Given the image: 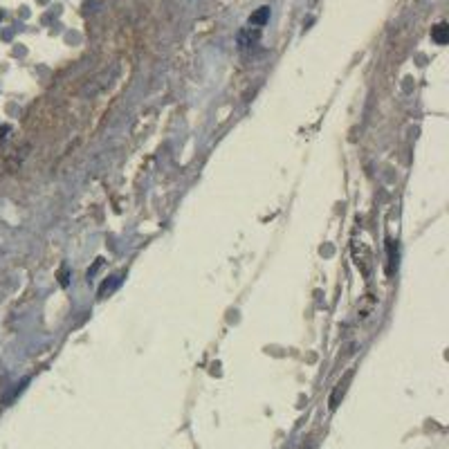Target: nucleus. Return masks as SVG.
Here are the masks:
<instances>
[{
  "mask_svg": "<svg viewBox=\"0 0 449 449\" xmlns=\"http://www.w3.org/2000/svg\"><path fill=\"white\" fill-rule=\"evenodd\" d=\"M431 39L436 45H445L449 41V25L447 23H438L436 27L431 29Z\"/></svg>",
  "mask_w": 449,
  "mask_h": 449,
  "instance_id": "f257e3e1",
  "label": "nucleus"
},
{
  "mask_svg": "<svg viewBox=\"0 0 449 449\" xmlns=\"http://www.w3.org/2000/svg\"><path fill=\"white\" fill-rule=\"evenodd\" d=\"M268 18H270V7H258L256 12L249 16V25L258 29V27H263V25L268 23Z\"/></svg>",
  "mask_w": 449,
  "mask_h": 449,
  "instance_id": "f03ea898",
  "label": "nucleus"
},
{
  "mask_svg": "<svg viewBox=\"0 0 449 449\" xmlns=\"http://www.w3.org/2000/svg\"><path fill=\"white\" fill-rule=\"evenodd\" d=\"M256 39H258V29H254V34H249L247 29H243V32L238 34V43H241L243 48H247V45H252Z\"/></svg>",
  "mask_w": 449,
  "mask_h": 449,
  "instance_id": "7ed1b4c3",
  "label": "nucleus"
}]
</instances>
